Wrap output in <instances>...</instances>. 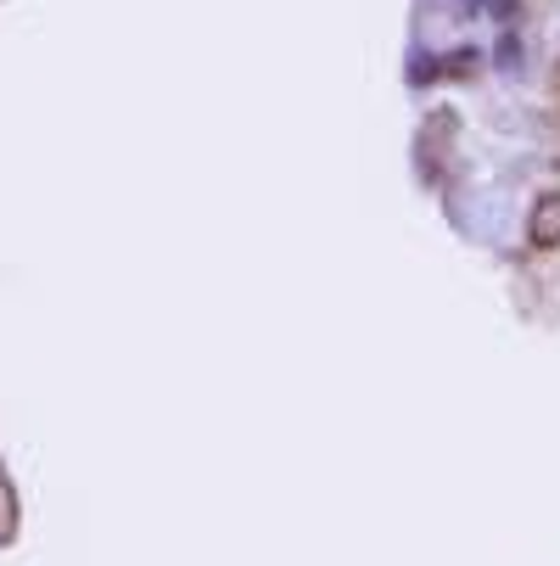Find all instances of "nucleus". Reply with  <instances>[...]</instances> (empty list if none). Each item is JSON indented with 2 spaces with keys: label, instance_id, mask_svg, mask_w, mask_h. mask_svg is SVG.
<instances>
[{
  "label": "nucleus",
  "instance_id": "nucleus-1",
  "mask_svg": "<svg viewBox=\"0 0 560 566\" xmlns=\"http://www.w3.org/2000/svg\"><path fill=\"white\" fill-rule=\"evenodd\" d=\"M527 241H532L538 253L560 248V191L538 197V208H532V224H527Z\"/></svg>",
  "mask_w": 560,
  "mask_h": 566
}]
</instances>
